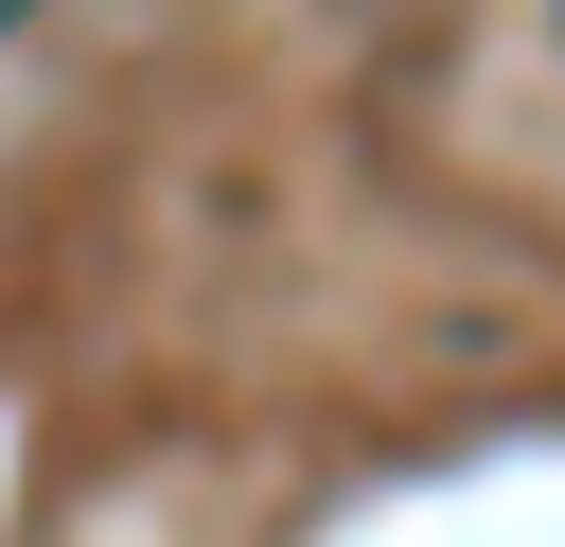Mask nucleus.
<instances>
[{
  "label": "nucleus",
  "instance_id": "obj_1",
  "mask_svg": "<svg viewBox=\"0 0 565 547\" xmlns=\"http://www.w3.org/2000/svg\"><path fill=\"white\" fill-rule=\"evenodd\" d=\"M18 18H35V0H0V35H18Z\"/></svg>",
  "mask_w": 565,
  "mask_h": 547
}]
</instances>
